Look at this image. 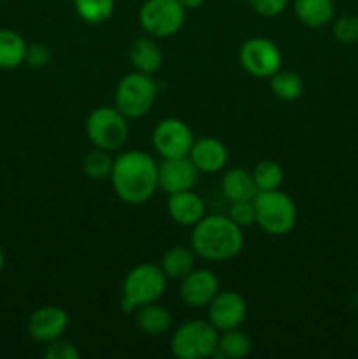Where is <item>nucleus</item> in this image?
<instances>
[{
	"label": "nucleus",
	"mask_w": 358,
	"mask_h": 359,
	"mask_svg": "<svg viewBox=\"0 0 358 359\" xmlns=\"http://www.w3.org/2000/svg\"><path fill=\"white\" fill-rule=\"evenodd\" d=\"M151 140L157 153L167 160V158L188 156L195 137L192 128L183 119L165 118L154 126Z\"/></svg>",
	"instance_id": "nucleus-10"
},
{
	"label": "nucleus",
	"mask_w": 358,
	"mask_h": 359,
	"mask_svg": "<svg viewBox=\"0 0 358 359\" xmlns=\"http://www.w3.org/2000/svg\"><path fill=\"white\" fill-rule=\"evenodd\" d=\"M51 60V53L49 48L42 42H34L27 48V56H25V63L30 69H44Z\"/></svg>",
	"instance_id": "nucleus-31"
},
{
	"label": "nucleus",
	"mask_w": 358,
	"mask_h": 359,
	"mask_svg": "<svg viewBox=\"0 0 358 359\" xmlns=\"http://www.w3.org/2000/svg\"><path fill=\"white\" fill-rule=\"evenodd\" d=\"M207 321L218 330V332H227V330L241 328L242 323L248 316V304L244 297L237 291H218L216 297L207 305Z\"/></svg>",
	"instance_id": "nucleus-11"
},
{
	"label": "nucleus",
	"mask_w": 358,
	"mask_h": 359,
	"mask_svg": "<svg viewBox=\"0 0 358 359\" xmlns=\"http://www.w3.org/2000/svg\"><path fill=\"white\" fill-rule=\"evenodd\" d=\"M4 263H6V258H4V251H2V248H0V273H2V270H4Z\"/></svg>",
	"instance_id": "nucleus-34"
},
{
	"label": "nucleus",
	"mask_w": 358,
	"mask_h": 359,
	"mask_svg": "<svg viewBox=\"0 0 358 359\" xmlns=\"http://www.w3.org/2000/svg\"><path fill=\"white\" fill-rule=\"evenodd\" d=\"M228 217L239 224L241 228L251 226L256 223V212H255V203L253 200H246V202H234L230 205V212Z\"/></svg>",
	"instance_id": "nucleus-30"
},
{
	"label": "nucleus",
	"mask_w": 358,
	"mask_h": 359,
	"mask_svg": "<svg viewBox=\"0 0 358 359\" xmlns=\"http://www.w3.org/2000/svg\"><path fill=\"white\" fill-rule=\"evenodd\" d=\"M333 37L343 44H354L358 42V18L353 14H346L336 20L333 23Z\"/></svg>",
	"instance_id": "nucleus-28"
},
{
	"label": "nucleus",
	"mask_w": 358,
	"mask_h": 359,
	"mask_svg": "<svg viewBox=\"0 0 358 359\" xmlns=\"http://www.w3.org/2000/svg\"><path fill=\"white\" fill-rule=\"evenodd\" d=\"M220 332L209 321L193 319L183 323L172 333L171 351L179 359H206L213 356L218 347Z\"/></svg>",
	"instance_id": "nucleus-6"
},
{
	"label": "nucleus",
	"mask_w": 358,
	"mask_h": 359,
	"mask_svg": "<svg viewBox=\"0 0 358 359\" xmlns=\"http://www.w3.org/2000/svg\"><path fill=\"white\" fill-rule=\"evenodd\" d=\"M253 351V342L244 332L239 328L220 332L218 347L211 358L216 359H244Z\"/></svg>",
	"instance_id": "nucleus-22"
},
{
	"label": "nucleus",
	"mask_w": 358,
	"mask_h": 359,
	"mask_svg": "<svg viewBox=\"0 0 358 359\" xmlns=\"http://www.w3.org/2000/svg\"><path fill=\"white\" fill-rule=\"evenodd\" d=\"M135 316V325L144 335L150 337H161L171 330L172 326V314L168 309L160 305L158 302L154 304L142 305L133 312Z\"/></svg>",
	"instance_id": "nucleus-19"
},
{
	"label": "nucleus",
	"mask_w": 358,
	"mask_h": 359,
	"mask_svg": "<svg viewBox=\"0 0 358 359\" xmlns=\"http://www.w3.org/2000/svg\"><path fill=\"white\" fill-rule=\"evenodd\" d=\"M28 44L18 32L0 28V69L13 70L25 63Z\"/></svg>",
	"instance_id": "nucleus-23"
},
{
	"label": "nucleus",
	"mask_w": 358,
	"mask_h": 359,
	"mask_svg": "<svg viewBox=\"0 0 358 359\" xmlns=\"http://www.w3.org/2000/svg\"><path fill=\"white\" fill-rule=\"evenodd\" d=\"M81 353L70 340H65L63 337L51 340L46 344L44 358L46 359H79Z\"/></svg>",
	"instance_id": "nucleus-29"
},
{
	"label": "nucleus",
	"mask_w": 358,
	"mask_h": 359,
	"mask_svg": "<svg viewBox=\"0 0 358 359\" xmlns=\"http://www.w3.org/2000/svg\"><path fill=\"white\" fill-rule=\"evenodd\" d=\"M165 290H167V277L161 272L160 265L140 263L133 266L123 279L119 309L125 314H133L142 305L160 300Z\"/></svg>",
	"instance_id": "nucleus-3"
},
{
	"label": "nucleus",
	"mask_w": 358,
	"mask_h": 359,
	"mask_svg": "<svg viewBox=\"0 0 358 359\" xmlns=\"http://www.w3.org/2000/svg\"><path fill=\"white\" fill-rule=\"evenodd\" d=\"M130 62L137 72L157 74L164 65V53L154 37H139L130 46Z\"/></svg>",
	"instance_id": "nucleus-17"
},
{
	"label": "nucleus",
	"mask_w": 358,
	"mask_h": 359,
	"mask_svg": "<svg viewBox=\"0 0 358 359\" xmlns=\"http://www.w3.org/2000/svg\"><path fill=\"white\" fill-rule=\"evenodd\" d=\"M167 212L171 219L179 226H195L206 216V203L202 196L193 193V189L172 193L168 195Z\"/></svg>",
	"instance_id": "nucleus-16"
},
{
	"label": "nucleus",
	"mask_w": 358,
	"mask_h": 359,
	"mask_svg": "<svg viewBox=\"0 0 358 359\" xmlns=\"http://www.w3.org/2000/svg\"><path fill=\"white\" fill-rule=\"evenodd\" d=\"M293 13L304 27L321 28L333 20V0H293Z\"/></svg>",
	"instance_id": "nucleus-20"
},
{
	"label": "nucleus",
	"mask_w": 358,
	"mask_h": 359,
	"mask_svg": "<svg viewBox=\"0 0 358 359\" xmlns=\"http://www.w3.org/2000/svg\"><path fill=\"white\" fill-rule=\"evenodd\" d=\"M255 184L258 191H270V189H279L284 181V172L281 165L274 160H262L255 165L251 170Z\"/></svg>",
	"instance_id": "nucleus-26"
},
{
	"label": "nucleus",
	"mask_w": 358,
	"mask_h": 359,
	"mask_svg": "<svg viewBox=\"0 0 358 359\" xmlns=\"http://www.w3.org/2000/svg\"><path fill=\"white\" fill-rule=\"evenodd\" d=\"M270 79V90L276 95L279 100L283 102H295L302 97L304 93V81H302L300 74L293 72V70H277Z\"/></svg>",
	"instance_id": "nucleus-24"
},
{
	"label": "nucleus",
	"mask_w": 358,
	"mask_h": 359,
	"mask_svg": "<svg viewBox=\"0 0 358 359\" xmlns=\"http://www.w3.org/2000/svg\"><path fill=\"white\" fill-rule=\"evenodd\" d=\"M199 168L193 165L190 156L167 158L158 163V188L167 195L193 189L199 181Z\"/></svg>",
	"instance_id": "nucleus-12"
},
{
	"label": "nucleus",
	"mask_w": 358,
	"mask_h": 359,
	"mask_svg": "<svg viewBox=\"0 0 358 359\" xmlns=\"http://www.w3.org/2000/svg\"><path fill=\"white\" fill-rule=\"evenodd\" d=\"M221 193L230 203L253 200L258 193L253 174L246 168H230L221 177Z\"/></svg>",
	"instance_id": "nucleus-18"
},
{
	"label": "nucleus",
	"mask_w": 358,
	"mask_h": 359,
	"mask_svg": "<svg viewBox=\"0 0 358 359\" xmlns=\"http://www.w3.org/2000/svg\"><path fill=\"white\" fill-rule=\"evenodd\" d=\"M249 6L253 7L255 13L265 18H276L284 13L290 0H248Z\"/></svg>",
	"instance_id": "nucleus-32"
},
{
	"label": "nucleus",
	"mask_w": 358,
	"mask_h": 359,
	"mask_svg": "<svg viewBox=\"0 0 358 359\" xmlns=\"http://www.w3.org/2000/svg\"><path fill=\"white\" fill-rule=\"evenodd\" d=\"M188 156L199 168V172H206V174H216L228 163L227 146L216 137L195 139Z\"/></svg>",
	"instance_id": "nucleus-15"
},
{
	"label": "nucleus",
	"mask_w": 358,
	"mask_h": 359,
	"mask_svg": "<svg viewBox=\"0 0 358 359\" xmlns=\"http://www.w3.org/2000/svg\"><path fill=\"white\" fill-rule=\"evenodd\" d=\"M256 212V223L265 233L274 237L288 235L297 224V205L288 193L279 189L258 191L253 198Z\"/></svg>",
	"instance_id": "nucleus-4"
},
{
	"label": "nucleus",
	"mask_w": 358,
	"mask_h": 359,
	"mask_svg": "<svg viewBox=\"0 0 358 359\" xmlns=\"http://www.w3.org/2000/svg\"><path fill=\"white\" fill-rule=\"evenodd\" d=\"M109 179L119 200L128 205H140L158 189V163L144 151H123L114 158Z\"/></svg>",
	"instance_id": "nucleus-1"
},
{
	"label": "nucleus",
	"mask_w": 358,
	"mask_h": 359,
	"mask_svg": "<svg viewBox=\"0 0 358 359\" xmlns=\"http://www.w3.org/2000/svg\"><path fill=\"white\" fill-rule=\"evenodd\" d=\"M128 118L121 114L116 107L93 109L86 119V135L93 147L114 153L119 151L128 140Z\"/></svg>",
	"instance_id": "nucleus-7"
},
{
	"label": "nucleus",
	"mask_w": 358,
	"mask_h": 359,
	"mask_svg": "<svg viewBox=\"0 0 358 359\" xmlns=\"http://www.w3.org/2000/svg\"><path fill=\"white\" fill-rule=\"evenodd\" d=\"M69 328V314L62 307L56 305H44L34 311L28 318L27 330L28 335L35 342L48 344L51 340L60 339Z\"/></svg>",
	"instance_id": "nucleus-14"
},
{
	"label": "nucleus",
	"mask_w": 358,
	"mask_h": 359,
	"mask_svg": "<svg viewBox=\"0 0 358 359\" xmlns=\"http://www.w3.org/2000/svg\"><path fill=\"white\" fill-rule=\"evenodd\" d=\"M114 158L111 153L100 147H93L83 160V170L93 181H105L111 177Z\"/></svg>",
	"instance_id": "nucleus-27"
},
{
	"label": "nucleus",
	"mask_w": 358,
	"mask_h": 359,
	"mask_svg": "<svg viewBox=\"0 0 358 359\" xmlns=\"http://www.w3.org/2000/svg\"><path fill=\"white\" fill-rule=\"evenodd\" d=\"M186 20V9L179 0H146L139 9V23L147 35L168 39L178 34Z\"/></svg>",
	"instance_id": "nucleus-8"
},
{
	"label": "nucleus",
	"mask_w": 358,
	"mask_h": 359,
	"mask_svg": "<svg viewBox=\"0 0 358 359\" xmlns=\"http://www.w3.org/2000/svg\"><path fill=\"white\" fill-rule=\"evenodd\" d=\"M76 14L88 25H102L114 14V0H74Z\"/></svg>",
	"instance_id": "nucleus-25"
},
{
	"label": "nucleus",
	"mask_w": 358,
	"mask_h": 359,
	"mask_svg": "<svg viewBox=\"0 0 358 359\" xmlns=\"http://www.w3.org/2000/svg\"><path fill=\"white\" fill-rule=\"evenodd\" d=\"M179 2L183 4V7H185L186 11H190V9H199V7H202L204 4H206V0H179Z\"/></svg>",
	"instance_id": "nucleus-33"
},
{
	"label": "nucleus",
	"mask_w": 358,
	"mask_h": 359,
	"mask_svg": "<svg viewBox=\"0 0 358 359\" xmlns=\"http://www.w3.org/2000/svg\"><path fill=\"white\" fill-rule=\"evenodd\" d=\"M239 62L242 69L253 77L269 79L283 67V55L276 42L265 37H251L239 49Z\"/></svg>",
	"instance_id": "nucleus-9"
},
{
	"label": "nucleus",
	"mask_w": 358,
	"mask_h": 359,
	"mask_svg": "<svg viewBox=\"0 0 358 359\" xmlns=\"http://www.w3.org/2000/svg\"><path fill=\"white\" fill-rule=\"evenodd\" d=\"M190 245L197 258L214 263L230 262L244 249V233L228 216L211 214L193 226Z\"/></svg>",
	"instance_id": "nucleus-2"
},
{
	"label": "nucleus",
	"mask_w": 358,
	"mask_h": 359,
	"mask_svg": "<svg viewBox=\"0 0 358 359\" xmlns=\"http://www.w3.org/2000/svg\"><path fill=\"white\" fill-rule=\"evenodd\" d=\"M220 291V280L207 269H193L181 279L179 297L186 307L204 309L213 302Z\"/></svg>",
	"instance_id": "nucleus-13"
},
{
	"label": "nucleus",
	"mask_w": 358,
	"mask_h": 359,
	"mask_svg": "<svg viewBox=\"0 0 358 359\" xmlns=\"http://www.w3.org/2000/svg\"><path fill=\"white\" fill-rule=\"evenodd\" d=\"M158 98V84L153 76L142 72L126 74L114 91V107L128 119L144 118Z\"/></svg>",
	"instance_id": "nucleus-5"
},
{
	"label": "nucleus",
	"mask_w": 358,
	"mask_h": 359,
	"mask_svg": "<svg viewBox=\"0 0 358 359\" xmlns=\"http://www.w3.org/2000/svg\"><path fill=\"white\" fill-rule=\"evenodd\" d=\"M197 265V255L192 245H172L164 252L160 259V269L167 279L181 280L188 276Z\"/></svg>",
	"instance_id": "nucleus-21"
}]
</instances>
